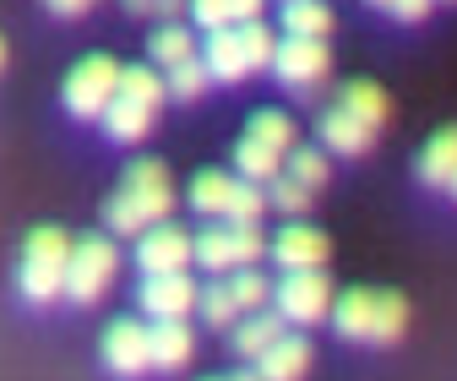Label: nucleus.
<instances>
[{
    "label": "nucleus",
    "mask_w": 457,
    "mask_h": 381,
    "mask_svg": "<svg viewBox=\"0 0 457 381\" xmlns=\"http://www.w3.org/2000/svg\"><path fill=\"white\" fill-rule=\"evenodd\" d=\"M196 61L207 66L212 82H245V77H251V54H245L240 28H218V33H207V44H196Z\"/></svg>",
    "instance_id": "4468645a"
},
{
    "label": "nucleus",
    "mask_w": 457,
    "mask_h": 381,
    "mask_svg": "<svg viewBox=\"0 0 457 381\" xmlns=\"http://www.w3.org/2000/svg\"><path fill=\"white\" fill-rule=\"evenodd\" d=\"M186 61H196L191 28H186V22H163V28L147 38V66H153V71H175V66H186Z\"/></svg>",
    "instance_id": "4be33fe9"
},
{
    "label": "nucleus",
    "mask_w": 457,
    "mask_h": 381,
    "mask_svg": "<svg viewBox=\"0 0 457 381\" xmlns=\"http://www.w3.org/2000/svg\"><path fill=\"white\" fill-rule=\"evenodd\" d=\"M337 109H343V115H354L370 137L386 126V115H392V104H386V93L376 87V82H343L337 87V98H332Z\"/></svg>",
    "instance_id": "a211bd4d"
},
{
    "label": "nucleus",
    "mask_w": 457,
    "mask_h": 381,
    "mask_svg": "<svg viewBox=\"0 0 457 381\" xmlns=\"http://www.w3.org/2000/svg\"><path fill=\"white\" fill-rule=\"evenodd\" d=\"M196 311H202V321H207V327H218V333H228V327L240 321L235 294H228V284H223V278H218V284H207V289L196 294Z\"/></svg>",
    "instance_id": "7c9ffc66"
},
{
    "label": "nucleus",
    "mask_w": 457,
    "mask_h": 381,
    "mask_svg": "<svg viewBox=\"0 0 457 381\" xmlns=\"http://www.w3.org/2000/svg\"><path fill=\"white\" fill-rule=\"evenodd\" d=\"M228 381H262L256 370H235V376H228Z\"/></svg>",
    "instance_id": "e433bc0d"
},
{
    "label": "nucleus",
    "mask_w": 457,
    "mask_h": 381,
    "mask_svg": "<svg viewBox=\"0 0 457 381\" xmlns=\"http://www.w3.org/2000/svg\"><path fill=\"white\" fill-rule=\"evenodd\" d=\"M44 6H49L54 17H66V22H77V17L87 12V0H44Z\"/></svg>",
    "instance_id": "c9c22d12"
},
{
    "label": "nucleus",
    "mask_w": 457,
    "mask_h": 381,
    "mask_svg": "<svg viewBox=\"0 0 457 381\" xmlns=\"http://www.w3.org/2000/svg\"><path fill=\"white\" fill-rule=\"evenodd\" d=\"M283 333H289V321H283L278 311H251V316H240V321H235V354L262 360Z\"/></svg>",
    "instance_id": "aec40b11"
},
{
    "label": "nucleus",
    "mask_w": 457,
    "mask_h": 381,
    "mask_svg": "<svg viewBox=\"0 0 457 381\" xmlns=\"http://www.w3.org/2000/svg\"><path fill=\"white\" fill-rule=\"evenodd\" d=\"M436 12V0H386V17L392 22H425Z\"/></svg>",
    "instance_id": "f704fd0d"
},
{
    "label": "nucleus",
    "mask_w": 457,
    "mask_h": 381,
    "mask_svg": "<svg viewBox=\"0 0 457 381\" xmlns=\"http://www.w3.org/2000/svg\"><path fill=\"white\" fill-rule=\"evenodd\" d=\"M311 354H316V349H311L300 333H283V338L256 360V376H262V381H300V376L311 370Z\"/></svg>",
    "instance_id": "f3484780"
},
{
    "label": "nucleus",
    "mask_w": 457,
    "mask_h": 381,
    "mask_svg": "<svg viewBox=\"0 0 457 381\" xmlns=\"http://www.w3.org/2000/svg\"><path fill=\"white\" fill-rule=\"evenodd\" d=\"M278 170H283V153L262 147L256 137H240V142H235V175H240V180L262 186V180H272Z\"/></svg>",
    "instance_id": "a878e982"
},
{
    "label": "nucleus",
    "mask_w": 457,
    "mask_h": 381,
    "mask_svg": "<svg viewBox=\"0 0 457 381\" xmlns=\"http://www.w3.org/2000/svg\"><path fill=\"white\" fill-rule=\"evenodd\" d=\"M158 77H163V98H175V104H196V98H207V87H212V77H207L202 61H186V66L158 71Z\"/></svg>",
    "instance_id": "c85d7f7f"
},
{
    "label": "nucleus",
    "mask_w": 457,
    "mask_h": 381,
    "mask_svg": "<svg viewBox=\"0 0 457 381\" xmlns=\"http://www.w3.org/2000/svg\"><path fill=\"white\" fill-rule=\"evenodd\" d=\"M446 191H452V196H457V170H452V180H446Z\"/></svg>",
    "instance_id": "4c0bfd02"
},
{
    "label": "nucleus",
    "mask_w": 457,
    "mask_h": 381,
    "mask_svg": "<svg viewBox=\"0 0 457 381\" xmlns=\"http://www.w3.org/2000/svg\"><path fill=\"white\" fill-rule=\"evenodd\" d=\"M262 196H267V207H278V212H289V218H305V207H311V191H305L300 180H289V175H283V170H278V175L267 180V191H262Z\"/></svg>",
    "instance_id": "2f4dec72"
},
{
    "label": "nucleus",
    "mask_w": 457,
    "mask_h": 381,
    "mask_svg": "<svg viewBox=\"0 0 457 381\" xmlns=\"http://www.w3.org/2000/svg\"><path fill=\"white\" fill-rule=\"evenodd\" d=\"M365 6H381V12H386V0H365Z\"/></svg>",
    "instance_id": "ea45409f"
},
{
    "label": "nucleus",
    "mask_w": 457,
    "mask_h": 381,
    "mask_svg": "<svg viewBox=\"0 0 457 381\" xmlns=\"http://www.w3.org/2000/svg\"><path fill=\"white\" fill-rule=\"evenodd\" d=\"M272 305L283 321H295V327H311L332 311V278H327V267H305V272H283L278 289H272Z\"/></svg>",
    "instance_id": "1a4fd4ad"
},
{
    "label": "nucleus",
    "mask_w": 457,
    "mask_h": 381,
    "mask_svg": "<svg viewBox=\"0 0 457 381\" xmlns=\"http://www.w3.org/2000/svg\"><path fill=\"white\" fill-rule=\"evenodd\" d=\"M327 235L316 224H283L272 240H267V256L283 267V272H305V267H321L327 261Z\"/></svg>",
    "instance_id": "ddd939ff"
},
{
    "label": "nucleus",
    "mask_w": 457,
    "mask_h": 381,
    "mask_svg": "<svg viewBox=\"0 0 457 381\" xmlns=\"http://www.w3.org/2000/svg\"><path fill=\"white\" fill-rule=\"evenodd\" d=\"M245 137H256L262 147H272V153H283V158H289V147L300 142L295 115H283V109H256L251 126H245Z\"/></svg>",
    "instance_id": "b1692460"
},
{
    "label": "nucleus",
    "mask_w": 457,
    "mask_h": 381,
    "mask_svg": "<svg viewBox=\"0 0 457 381\" xmlns=\"http://www.w3.org/2000/svg\"><path fill=\"white\" fill-rule=\"evenodd\" d=\"M228 191H235V175H228V170H202V175H191V207H196L202 218H223Z\"/></svg>",
    "instance_id": "bb28decb"
},
{
    "label": "nucleus",
    "mask_w": 457,
    "mask_h": 381,
    "mask_svg": "<svg viewBox=\"0 0 457 381\" xmlns=\"http://www.w3.org/2000/svg\"><path fill=\"white\" fill-rule=\"evenodd\" d=\"M196 354V338L186 321H153L147 327V365L153 370H180Z\"/></svg>",
    "instance_id": "dca6fc26"
},
{
    "label": "nucleus",
    "mask_w": 457,
    "mask_h": 381,
    "mask_svg": "<svg viewBox=\"0 0 457 381\" xmlns=\"http://www.w3.org/2000/svg\"><path fill=\"white\" fill-rule=\"evenodd\" d=\"M175 212V180H169V163L163 158H131L126 175H120V191L104 202V224L114 235H142L153 224Z\"/></svg>",
    "instance_id": "f257e3e1"
},
{
    "label": "nucleus",
    "mask_w": 457,
    "mask_h": 381,
    "mask_svg": "<svg viewBox=\"0 0 457 381\" xmlns=\"http://www.w3.org/2000/svg\"><path fill=\"white\" fill-rule=\"evenodd\" d=\"M283 38H327L332 33V6H321V0H283Z\"/></svg>",
    "instance_id": "5701e85b"
},
{
    "label": "nucleus",
    "mask_w": 457,
    "mask_h": 381,
    "mask_svg": "<svg viewBox=\"0 0 457 381\" xmlns=\"http://www.w3.org/2000/svg\"><path fill=\"white\" fill-rule=\"evenodd\" d=\"M137 267L142 278H158V272H186L191 267V235L180 224H153L137 235Z\"/></svg>",
    "instance_id": "9d476101"
},
{
    "label": "nucleus",
    "mask_w": 457,
    "mask_h": 381,
    "mask_svg": "<svg viewBox=\"0 0 457 381\" xmlns=\"http://www.w3.org/2000/svg\"><path fill=\"white\" fill-rule=\"evenodd\" d=\"M420 180L430 186V191H446V180H452V170H457V126H441L425 147H420Z\"/></svg>",
    "instance_id": "412c9836"
},
{
    "label": "nucleus",
    "mask_w": 457,
    "mask_h": 381,
    "mask_svg": "<svg viewBox=\"0 0 457 381\" xmlns=\"http://www.w3.org/2000/svg\"><path fill=\"white\" fill-rule=\"evenodd\" d=\"M207 381H223V376H207Z\"/></svg>",
    "instance_id": "a19ab883"
},
{
    "label": "nucleus",
    "mask_w": 457,
    "mask_h": 381,
    "mask_svg": "<svg viewBox=\"0 0 457 381\" xmlns=\"http://www.w3.org/2000/svg\"><path fill=\"white\" fill-rule=\"evenodd\" d=\"M66 256H71L66 229H54V224L33 229L28 245H22V261H17V289H22L33 305L54 300V294L66 289Z\"/></svg>",
    "instance_id": "20e7f679"
},
{
    "label": "nucleus",
    "mask_w": 457,
    "mask_h": 381,
    "mask_svg": "<svg viewBox=\"0 0 457 381\" xmlns=\"http://www.w3.org/2000/svg\"><path fill=\"white\" fill-rule=\"evenodd\" d=\"M131 17H158V22H175L186 12V0H126Z\"/></svg>",
    "instance_id": "72a5a7b5"
},
{
    "label": "nucleus",
    "mask_w": 457,
    "mask_h": 381,
    "mask_svg": "<svg viewBox=\"0 0 457 381\" xmlns=\"http://www.w3.org/2000/svg\"><path fill=\"white\" fill-rule=\"evenodd\" d=\"M163 109V77L153 66H120V82H114V98L104 104V131L109 142H142Z\"/></svg>",
    "instance_id": "7ed1b4c3"
},
{
    "label": "nucleus",
    "mask_w": 457,
    "mask_h": 381,
    "mask_svg": "<svg viewBox=\"0 0 457 381\" xmlns=\"http://www.w3.org/2000/svg\"><path fill=\"white\" fill-rule=\"evenodd\" d=\"M240 38H245V54H251V71H262V66L272 61V49H278V33H272L267 22H245Z\"/></svg>",
    "instance_id": "473e14b6"
},
{
    "label": "nucleus",
    "mask_w": 457,
    "mask_h": 381,
    "mask_svg": "<svg viewBox=\"0 0 457 381\" xmlns=\"http://www.w3.org/2000/svg\"><path fill=\"white\" fill-rule=\"evenodd\" d=\"M0 66H6V38H0Z\"/></svg>",
    "instance_id": "58836bf2"
},
{
    "label": "nucleus",
    "mask_w": 457,
    "mask_h": 381,
    "mask_svg": "<svg viewBox=\"0 0 457 381\" xmlns=\"http://www.w3.org/2000/svg\"><path fill=\"white\" fill-rule=\"evenodd\" d=\"M114 82H120V61H114V54H87V61H77L71 77L61 82L66 115H77V120H98V115H104V104L114 98Z\"/></svg>",
    "instance_id": "0eeeda50"
},
{
    "label": "nucleus",
    "mask_w": 457,
    "mask_h": 381,
    "mask_svg": "<svg viewBox=\"0 0 457 381\" xmlns=\"http://www.w3.org/2000/svg\"><path fill=\"white\" fill-rule=\"evenodd\" d=\"M196 284H191V272H158V278H142L137 289V305L153 316V321H186L196 311Z\"/></svg>",
    "instance_id": "9b49d317"
},
{
    "label": "nucleus",
    "mask_w": 457,
    "mask_h": 381,
    "mask_svg": "<svg viewBox=\"0 0 457 381\" xmlns=\"http://www.w3.org/2000/svg\"><path fill=\"white\" fill-rule=\"evenodd\" d=\"M262 212H267L262 186H251V180H240V175H235V191H228L218 224H245V229H256V224H262Z\"/></svg>",
    "instance_id": "cd10ccee"
},
{
    "label": "nucleus",
    "mask_w": 457,
    "mask_h": 381,
    "mask_svg": "<svg viewBox=\"0 0 457 381\" xmlns=\"http://www.w3.org/2000/svg\"><path fill=\"white\" fill-rule=\"evenodd\" d=\"M283 175H289V180H300L311 196L332 180V163H327V153L321 147H305V142H295L289 147V158H283Z\"/></svg>",
    "instance_id": "393cba45"
},
{
    "label": "nucleus",
    "mask_w": 457,
    "mask_h": 381,
    "mask_svg": "<svg viewBox=\"0 0 457 381\" xmlns=\"http://www.w3.org/2000/svg\"><path fill=\"white\" fill-rule=\"evenodd\" d=\"M114 272H120V251H114L104 235H82V240H71V256H66V289H61V294L77 300V305H93V300L109 294Z\"/></svg>",
    "instance_id": "423d86ee"
},
{
    "label": "nucleus",
    "mask_w": 457,
    "mask_h": 381,
    "mask_svg": "<svg viewBox=\"0 0 457 381\" xmlns=\"http://www.w3.org/2000/svg\"><path fill=\"white\" fill-rule=\"evenodd\" d=\"M262 256H267V240H262V229H245V224H207L202 235H191V261L218 272V278L256 267Z\"/></svg>",
    "instance_id": "39448f33"
},
{
    "label": "nucleus",
    "mask_w": 457,
    "mask_h": 381,
    "mask_svg": "<svg viewBox=\"0 0 457 381\" xmlns=\"http://www.w3.org/2000/svg\"><path fill=\"white\" fill-rule=\"evenodd\" d=\"M316 137H321L316 147H321L327 158H365V153H370V142H376L354 115H343L337 104H327L321 115H316Z\"/></svg>",
    "instance_id": "2eb2a0df"
},
{
    "label": "nucleus",
    "mask_w": 457,
    "mask_h": 381,
    "mask_svg": "<svg viewBox=\"0 0 457 381\" xmlns=\"http://www.w3.org/2000/svg\"><path fill=\"white\" fill-rule=\"evenodd\" d=\"M267 71L289 87V93H311L332 71V49H327V38H278Z\"/></svg>",
    "instance_id": "6e6552de"
},
{
    "label": "nucleus",
    "mask_w": 457,
    "mask_h": 381,
    "mask_svg": "<svg viewBox=\"0 0 457 381\" xmlns=\"http://www.w3.org/2000/svg\"><path fill=\"white\" fill-rule=\"evenodd\" d=\"M98 354H104V365H109L114 376H142V370H147V321H137V316L109 321Z\"/></svg>",
    "instance_id": "f8f14e48"
},
{
    "label": "nucleus",
    "mask_w": 457,
    "mask_h": 381,
    "mask_svg": "<svg viewBox=\"0 0 457 381\" xmlns=\"http://www.w3.org/2000/svg\"><path fill=\"white\" fill-rule=\"evenodd\" d=\"M223 284H228V294H235V311H240V316H251V311H262V305L272 300V284L262 278L256 267H240V272H228Z\"/></svg>",
    "instance_id": "c756f323"
},
{
    "label": "nucleus",
    "mask_w": 457,
    "mask_h": 381,
    "mask_svg": "<svg viewBox=\"0 0 457 381\" xmlns=\"http://www.w3.org/2000/svg\"><path fill=\"white\" fill-rule=\"evenodd\" d=\"M262 6L267 0H186V12L196 28L218 33V28H245V22H262Z\"/></svg>",
    "instance_id": "6ab92c4d"
},
{
    "label": "nucleus",
    "mask_w": 457,
    "mask_h": 381,
    "mask_svg": "<svg viewBox=\"0 0 457 381\" xmlns=\"http://www.w3.org/2000/svg\"><path fill=\"white\" fill-rule=\"evenodd\" d=\"M332 327L349 344H397L409 327V300L397 289H343L332 294Z\"/></svg>",
    "instance_id": "f03ea898"
}]
</instances>
